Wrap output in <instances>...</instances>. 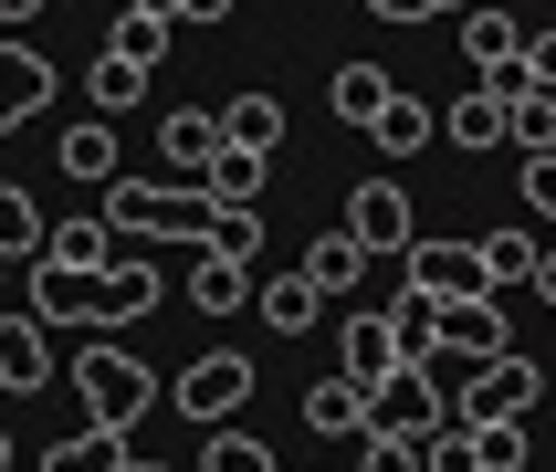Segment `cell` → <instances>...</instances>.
Instances as JSON below:
<instances>
[{"label": "cell", "instance_id": "obj_20", "mask_svg": "<svg viewBox=\"0 0 556 472\" xmlns=\"http://www.w3.org/2000/svg\"><path fill=\"white\" fill-rule=\"evenodd\" d=\"M148 305H157V273H148V263H105V273H94V326H137Z\"/></svg>", "mask_w": 556, "mask_h": 472}, {"label": "cell", "instance_id": "obj_1", "mask_svg": "<svg viewBox=\"0 0 556 472\" xmlns=\"http://www.w3.org/2000/svg\"><path fill=\"white\" fill-rule=\"evenodd\" d=\"M94 220L126 231V242H211V189H189V179H116L105 200H94Z\"/></svg>", "mask_w": 556, "mask_h": 472}, {"label": "cell", "instance_id": "obj_14", "mask_svg": "<svg viewBox=\"0 0 556 472\" xmlns=\"http://www.w3.org/2000/svg\"><path fill=\"white\" fill-rule=\"evenodd\" d=\"M157 148H168V179H211V157H220V116L211 105H168V126H157Z\"/></svg>", "mask_w": 556, "mask_h": 472}, {"label": "cell", "instance_id": "obj_5", "mask_svg": "<svg viewBox=\"0 0 556 472\" xmlns=\"http://www.w3.org/2000/svg\"><path fill=\"white\" fill-rule=\"evenodd\" d=\"M242 399H252V357H231V346H220V357H189V368L168 378V409L200 420V431H231Z\"/></svg>", "mask_w": 556, "mask_h": 472}, {"label": "cell", "instance_id": "obj_40", "mask_svg": "<svg viewBox=\"0 0 556 472\" xmlns=\"http://www.w3.org/2000/svg\"><path fill=\"white\" fill-rule=\"evenodd\" d=\"M368 11H378V22H431L441 0H368Z\"/></svg>", "mask_w": 556, "mask_h": 472}, {"label": "cell", "instance_id": "obj_37", "mask_svg": "<svg viewBox=\"0 0 556 472\" xmlns=\"http://www.w3.org/2000/svg\"><path fill=\"white\" fill-rule=\"evenodd\" d=\"M526 211H535V220H556V148H546V157H526Z\"/></svg>", "mask_w": 556, "mask_h": 472}, {"label": "cell", "instance_id": "obj_34", "mask_svg": "<svg viewBox=\"0 0 556 472\" xmlns=\"http://www.w3.org/2000/svg\"><path fill=\"white\" fill-rule=\"evenodd\" d=\"M200 252H231V263H252L263 252V211H211V242Z\"/></svg>", "mask_w": 556, "mask_h": 472}, {"label": "cell", "instance_id": "obj_30", "mask_svg": "<svg viewBox=\"0 0 556 472\" xmlns=\"http://www.w3.org/2000/svg\"><path fill=\"white\" fill-rule=\"evenodd\" d=\"M504 148H526V157L556 148V94H546V85H526L515 105H504Z\"/></svg>", "mask_w": 556, "mask_h": 472}, {"label": "cell", "instance_id": "obj_27", "mask_svg": "<svg viewBox=\"0 0 556 472\" xmlns=\"http://www.w3.org/2000/svg\"><path fill=\"white\" fill-rule=\"evenodd\" d=\"M137 94H148V74H137V63H116V53H94V63H85V116H105V126H116Z\"/></svg>", "mask_w": 556, "mask_h": 472}, {"label": "cell", "instance_id": "obj_33", "mask_svg": "<svg viewBox=\"0 0 556 472\" xmlns=\"http://www.w3.org/2000/svg\"><path fill=\"white\" fill-rule=\"evenodd\" d=\"M200 472H283V462H274V451H263L252 431H211V451H200Z\"/></svg>", "mask_w": 556, "mask_h": 472}, {"label": "cell", "instance_id": "obj_3", "mask_svg": "<svg viewBox=\"0 0 556 472\" xmlns=\"http://www.w3.org/2000/svg\"><path fill=\"white\" fill-rule=\"evenodd\" d=\"M535 388H546V378H535V357H526V346H504V357H483V368L452 388V420H463V431L526 420V409H535Z\"/></svg>", "mask_w": 556, "mask_h": 472}, {"label": "cell", "instance_id": "obj_42", "mask_svg": "<svg viewBox=\"0 0 556 472\" xmlns=\"http://www.w3.org/2000/svg\"><path fill=\"white\" fill-rule=\"evenodd\" d=\"M535 294H546V305H556V252H535Z\"/></svg>", "mask_w": 556, "mask_h": 472}, {"label": "cell", "instance_id": "obj_38", "mask_svg": "<svg viewBox=\"0 0 556 472\" xmlns=\"http://www.w3.org/2000/svg\"><path fill=\"white\" fill-rule=\"evenodd\" d=\"M137 11H157V22H231V0H137Z\"/></svg>", "mask_w": 556, "mask_h": 472}, {"label": "cell", "instance_id": "obj_16", "mask_svg": "<svg viewBox=\"0 0 556 472\" xmlns=\"http://www.w3.org/2000/svg\"><path fill=\"white\" fill-rule=\"evenodd\" d=\"M389 74H378V63H337V74H326V105H337V126H357V137H368L378 116H389Z\"/></svg>", "mask_w": 556, "mask_h": 472}, {"label": "cell", "instance_id": "obj_39", "mask_svg": "<svg viewBox=\"0 0 556 472\" xmlns=\"http://www.w3.org/2000/svg\"><path fill=\"white\" fill-rule=\"evenodd\" d=\"M526 85L556 94V31H526Z\"/></svg>", "mask_w": 556, "mask_h": 472}, {"label": "cell", "instance_id": "obj_11", "mask_svg": "<svg viewBox=\"0 0 556 472\" xmlns=\"http://www.w3.org/2000/svg\"><path fill=\"white\" fill-rule=\"evenodd\" d=\"M31 326H42V336H63V326H74V336H85L94 326V273H63V263H31Z\"/></svg>", "mask_w": 556, "mask_h": 472}, {"label": "cell", "instance_id": "obj_31", "mask_svg": "<svg viewBox=\"0 0 556 472\" xmlns=\"http://www.w3.org/2000/svg\"><path fill=\"white\" fill-rule=\"evenodd\" d=\"M105 53H116V63H137V74H148V63L168 53V22H157V11H137V0H126V11H116V31H105Z\"/></svg>", "mask_w": 556, "mask_h": 472}, {"label": "cell", "instance_id": "obj_25", "mask_svg": "<svg viewBox=\"0 0 556 472\" xmlns=\"http://www.w3.org/2000/svg\"><path fill=\"white\" fill-rule=\"evenodd\" d=\"M357 273H368V252L346 242V231H315V252H305V283L337 305V294H357Z\"/></svg>", "mask_w": 556, "mask_h": 472}, {"label": "cell", "instance_id": "obj_21", "mask_svg": "<svg viewBox=\"0 0 556 472\" xmlns=\"http://www.w3.org/2000/svg\"><path fill=\"white\" fill-rule=\"evenodd\" d=\"M252 305H263V326H274V336H315V326H326V294H315L305 273H274Z\"/></svg>", "mask_w": 556, "mask_h": 472}, {"label": "cell", "instance_id": "obj_22", "mask_svg": "<svg viewBox=\"0 0 556 472\" xmlns=\"http://www.w3.org/2000/svg\"><path fill=\"white\" fill-rule=\"evenodd\" d=\"M42 263H63V273H105V263H116V231H105V220H53V231H42Z\"/></svg>", "mask_w": 556, "mask_h": 472}, {"label": "cell", "instance_id": "obj_17", "mask_svg": "<svg viewBox=\"0 0 556 472\" xmlns=\"http://www.w3.org/2000/svg\"><path fill=\"white\" fill-rule=\"evenodd\" d=\"M274 137H283V94H231L220 105V148H242V157H274Z\"/></svg>", "mask_w": 556, "mask_h": 472}, {"label": "cell", "instance_id": "obj_26", "mask_svg": "<svg viewBox=\"0 0 556 472\" xmlns=\"http://www.w3.org/2000/svg\"><path fill=\"white\" fill-rule=\"evenodd\" d=\"M263 168H274V157H242V148H220L211 157V211H263Z\"/></svg>", "mask_w": 556, "mask_h": 472}, {"label": "cell", "instance_id": "obj_4", "mask_svg": "<svg viewBox=\"0 0 556 472\" xmlns=\"http://www.w3.org/2000/svg\"><path fill=\"white\" fill-rule=\"evenodd\" d=\"M463 63L483 74V94H494V105H515V94H526V31H515V11H504V0H472V11H463Z\"/></svg>", "mask_w": 556, "mask_h": 472}, {"label": "cell", "instance_id": "obj_23", "mask_svg": "<svg viewBox=\"0 0 556 472\" xmlns=\"http://www.w3.org/2000/svg\"><path fill=\"white\" fill-rule=\"evenodd\" d=\"M441 148H472V157H494V148H504V105H494L483 85H472L463 105H441Z\"/></svg>", "mask_w": 556, "mask_h": 472}, {"label": "cell", "instance_id": "obj_18", "mask_svg": "<svg viewBox=\"0 0 556 472\" xmlns=\"http://www.w3.org/2000/svg\"><path fill=\"white\" fill-rule=\"evenodd\" d=\"M305 431L315 441H357L368 431V388H357V378H315L305 388Z\"/></svg>", "mask_w": 556, "mask_h": 472}, {"label": "cell", "instance_id": "obj_32", "mask_svg": "<svg viewBox=\"0 0 556 472\" xmlns=\"http://www.w3.org/2000/svg\"><path fill=\"white\" fill-rule=\"evenodd\" d=\"M483 283H535V231H515V220H504V231H483Z\"/></svg>", "mask_w": 556, "mask_h": 472}, {"label": "cell", "instance_id": "obj_6", "mask_svg": "<svg viewBox=\"0 0 556 472\" xmlns=\"http://www.w3.org/2000/svg\"><path fill=\"white\" fill-rule=\"evenodd\" d=\"M441 420H452L441 368H400V378H378V388H368V431H389V441H431ZM368 431H357V441H368Z\"/></svg>", "mask_w": 556, "mask_h": 472}, {"label": "cell", "instance_id": "obj_12", "mask_svg": "<svg viewBox=\"0 0 556 472\" xmlns=\"http://www.w3.org/2000/svg\"><path fill=\"white\" fill-rule=\"evenodd\" d=\"M0 388H11V399H42V388H53V336H42L22 305L0 315Z\"/></svg>", "mask_w": 556, "mask_h": 472}, {"label": "cell", "instance_id": "obj_29", "mask_svg": "<svg viewBox=\"0 0 556 472\" xmlns=\"http://www.w3.org/2000/svg\"><path fill=\"white\" fill-rule=\"evenodd\" d=\"M42 231H53V220L31 211V189L0 179V263H42Z\"/></svg>", "mask_w": 556, "mask_h": 472}, {"label": "cell", "instance_id": "obj_2", "mask_svg": "<svg viewBox=\"0 0 556 472\" xmlns=\"http://www.w3.org/2000/svg\"><path fill=\"white\" fill-rule=\"evenodd\" d=\"M74 388H85V431H137V420L168 399V378L137 368V357H126V346H105V336H85V357H74Z\"/></svg>", "mask_w": 556, "mask_h": 472}, {"label": "cell", "instance_id": "obj_15", "mask_svg": "<svg viewBox=\"0 0 556 472\" xmlns=\"http://www.w3.org/2000/svg\"><path fill=\"white\" fill-rule=\"evenodd\" d=\"M53 157H63V179H74V189H116L126 179V168H116V126H105V116H74L53 137Z\"/></svg>", "mask_w": 556, "mask_h": 472}, {"label": "cell", "instance_id": "obj_10", "mask_svg": "<svg viewBox=\"0 0 556 472\" xmlns=\"http://www.w3.org/2000/svg\"><path fill=\"white\" fill-rule=\"evenodd\" d=\"M409 357H400V315H346L337 326V378H357V388H378V378H400Z\"/></svg>", "mask_w": 556, "mask_h": 472}, {"label": "cell", "instance_id": "obj_43", "mask_svg": "<svg viewBox=\"0 0 556 472\" xmlns=\"http://www.w3.org/2000/svg\"><path fill=\"white\" fill-rule=\"evenodd\" d=\"M0 472H11V431H0Z\"/></svg>", "mask_w": 556, "mask_h": 472}, {"label": "cell", "instance_id": "obj_13", "mask_svg": "<svg viewBox=\"0 0 556 472\" xmlns=\"http://www.w3.org/2000/svg\"><path fill=\"white\" fill-rule=\"evenodd\" d=\"M53 105V53H31V42H0V137L31 126Z\"/></svg>", "mask_w": 556, "mask_h": 472}, {"label": "cell", "instance_id": "obj_19", "mask_svg": "<svg viewBox=\"0 0 556 472\" xmlns=\"http://www.w3.org/2000/svg\"><path fill=\"white\" fill-rule=\"evenodd\" d=\"M431 137H441V105H431V94H389V116L368 126V148H378V157H420Z\"/></svg>", "mask_w": 556, "mask_h": 472}, {"label": "cell", "instance_id": "obj_35", "mask_svg": "<svg viewBox=\"0 0 556 472\" xmlns=\"http://www.w3.org/2000/svg\"><path fill=\"white\" fill-rule=\"evenodd\" d=\"M472 462H483V472H526V420H494V431H472Z\"/></svg>", "mask_w": 556, "mask_h": 472}, {"label": "cell", "instance_id": "obj_24", "mask_svg": "<svg viewBox=\"0 0 556 472\" xmlns=\"http://www.w3.org/2000/svg\"><path fill=\"white\" fill-rule=\"evenodd\" d=\"M242 294H252V263H231V252H200L189 263V305L200 315H242Z\"/></svg>", "mask_w": 556, "mask_h": 472}, {"label": "cell", "instance_id": "obj_41", "mask_svg": "<svg viewBox=\"0 0 556 472\" xmlns=\"http://www.w3.org/2000/svg\"><path fill=\"white\" fill-rule=\"evenodd\" d=\"M31 11H42V0H0V31H22V22H31Z\"/></svg>", "mask_w": 556, "mask_h": 472}, {"label": "cell", "instance_id": "obj_7", "mask_svg": "<svg viewBox=\"0 0 556 472\" xmlns=\"http://www.w3.org/2000/svg\"><path fill=\"white\" fill-rule=\"evenodd\" d=\"M409 294H431V305H472V294H494L483 283V242H441V231H420V242L400 252Z\"/></svg>", "mask_w": 556, "mask_h": 472}, {"label": "cell", "instance_id": "obj_8", "mask_svg": "<svg viewBox=\"0 0 556 472\" xmlns=\"http://www.w3.org/2000/svg\"><path fill=\"white\" fill-rule=\"evenodd\" d=\"M337 231L378 263V252H409V242H420V211H409V189H400V179H357V189H346V220H337Z\"/></svg>", "mask_w": 556, "mask_h": 472}, {"label": "cell", "instance_id": "obj_44", "mask_svg": "<svg viewBox=\"0 0 556 472\" xmlns=\"http://www.w3.org/2000/svg\"><path fill=\"white\" fill-rule=\"evenodd\" d=\"M126 472H168V462H126Z\"/></svg>", "mask_w": 556, "mask_h": 472}, {"label": "cell", "instance_id": "obj_9", "mask_svg": "<svg viewBox=\"0 0 556 472\" xmlns=\"http://www.w3.org/2000/svg\"><path fill=\"white\" fill-rule=\"evenodd\" d=\"M504 305L494 294H472V305H431V368L441 357H472V368H483V357H504Z\"/></svg>", "mask_w": 556, "mask_h": 472}, {"label": "cell", "instance_id": "obj_28", "mask_svg": "<svg viewBox=\"0 0 556 472\" xmlns=\"http://www.w3.org/2000/svg\"><path fill=\"white\" fill-rule=\"evenodd\" d=\"M137 451H126V431H74V441H53L42 451V472H126Z\"/></svg>", "mask_w": 556, "mask_h": 472}, {"label": "cell", "instance_id": "obj_36", "mask_svg": "<svg viewBox=\"0 0 556 472\" xmlns=\"http://www.w3.org/2000/svg\"><path fill=\"white\" fill-rule=\"evenodd\" d=\"M420 472H483V462H472V431H463V420H441V431L420 441Z\"/></svg>", "mask_w": 556, "mask_h": 472}]
</instances>
